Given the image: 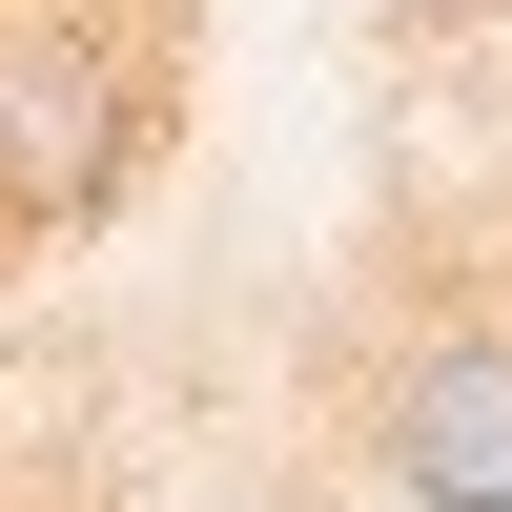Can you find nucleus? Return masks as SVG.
I'll return each instance as SVG.
<instances>
[{
    "instance_id": "1",
    "label": "nucleus",
    "mask_w": 512,
    "mask_h": 512,
    "mask_svg": "<svg viewBox=\"0 0 512 512\" xmlns=\"http://www.w3.org/2000/svg\"><path fill=\"white\" fill-rule=\"evenodd\" d=\"M144 21L123 0H0V246L82 226V205L144 164Z\"/></svg>"
},
{
    "instance_id": "2",
    "label": "nucleus",
    "mask_w": 512,
    "mask_h": 512,
    "mask_svg": "<svg viewBox=\"0 0 512 512\" xmlns=\"http://www.w3.org/2000/svg\"><path fill=\"white\" fill-rule=\"evenodd\" d=\"M369 472L410 512H512V328H431L369 410Z\"/></svg>"
}]
</instances>
